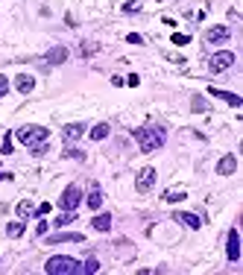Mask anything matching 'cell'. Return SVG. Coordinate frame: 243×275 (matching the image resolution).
<instances>
[{
  "instance_id": "cell-33",
  "label": "cell",
  "mask_w": 243,
  "mask_h": 275,
  "mask_svg": "<svg viewBox=\"0 0 243 275\" xmlns=\"http://www.w3.org/2000/svg\"><path fill=\"white\" fill-rule=\"evenodd\" d=\"M126 82H129L132 88H138V85H141V76H138V73H132V76H126Z\"/></svg>"
},
{
  "instance_id": "cell-25",
  "label": "cell",
  "mask_w": 243,
  "mask_h": 275,
  "mask_svg": "<svg viewBox=\"0 0 243 275\" xmlns=\"http://www.w3.org/2000/svg\"><path fill=\"white\" fill-rule=\"evenodd\" d=\"M0 152H3V155H9V152H12V135H9V132L3 135V144H0Z\"/></svg>"
},
{
  "instance_id": "cell-18",
  "label": "cell",
  "mask_w": 243,
  "mask_h": 275,
  "mask_svg": "<svg viewBox=\"0 0 243 275\" xmlns=\"http://www.w3.org/2000/svg\"><path fill=\"white\" fill-rule=\"evenodd\" d=\"M73 220H76V211H65L62 217H56V220H53V226H56V229H65V226H70Z\"/></svg>"
},
{
  "instance_id": "cell-31",
  "label": "cell",
  "mask_w": 243,
  "mask_h": 275,
  "mask_svg": "<svg viewBox=\"0 0 243 275\" xmlns=\"http://www.w3.org/2000/svg\"><path fill=\"white\" fill-rule=\"evenodd\" d=\"M47 149H50V147H47V141H44V144H38V147H32L29 152H32V155H44Z\"/></svg>"
},
{
  "instance_id": "cell-32",
  "label": "cell",
  "mask_w": 243,
  "mask_h": 275,
  "mask_svg": "<svg viewBox=\"0 0 243 275\" xmlns=\"http://www.w3.org/2000/svg\"><path fill=\"white\" fill-rule=\"evenodd\" d=\"M47 229H50V226H47V220H41V223H38V226H35V234H38V237H41V234H47Z\"/></svg>"
},
{
  "instance_id": "cell-35",
  "label": "cell",
  "mask_w": 243,
  "mask_h": 275,
  "mask_svg": "<svg viewBox=\"0 0 243 275\" xmlns=\"http://www.w3.org/2000/svg\"><path fill=\"white\" fill-rule=\"evenodd\" d=\"M126 38H129V44H144V38H141L138 32H132V35H126Z\"/></svg>"
},
{
  "instance_id": "cell-22",
  "label": "cell",
  "mask_w": 243,
  "mask_h": 275,
  "mask_svg": "<svg viewBox=\"0 0 243 275\" xmlns=\"http://www.w3.org/2000/svg\"><path fill=\"white\" fill-rule=\"evenodd\" d=\"M185 196H188L185 190H167V193H164V202H170V205H173V202H182Z\"/></svg>"
},
{
  "instance_id": "cell-20",
  "label": "cell",
  "mask_w": 243,
  "mask_h": 275,
  "mask_svg": "<svg viewBox=\"0 0 243 275\" xmlns=\"http://www.w3.org/2000/svg\"><path fill=\"white\" fill-rule=\"evenodd\" d=\"M109 135V123H97L94 129H91V141H103Z\"/></svg>"
},
{
  "instance_id": "cell-8",
  "label": "cell",
  "mask_w": 243,
  "mask_h": 275,
  "mask_svg": "<svg viewBox=\"0 0 243 275\" xmlns=\"http://www.w3.org/2000/svg\"><path fill=\"white\" fill-rule=\"evenodd\" d=\"M229 38H232L229 26H211V29L205 32V41H208V44H226Z\"/></svg>"
},
{
  "instance_id": "cell-1",
  "label": "cell",
  "mask_w": 243,
  "mask_h": 275,
  "mask_svg": "<svg viewBox=\"0 0 243 275\" xmlns=\"http://www.w3.org/2000/svg\"><path fill=\"white\" fill-rule=\"evenodd\" d=\"M132 138L138 141L141 152H155V149H161V147H164L167 132H164V126H141V129H135V132H132Z\"/></svg>"
},
{
  "instance_id": "cell-15",
  "label": "cell",
  "mask_w": 243,
  "mask_h": 275,
  "mask_svg": "<svg viewBox=\"0 0 243 275\" xmlns=\"http://www.w3.org/2000/svg\"><path fill=\"white\" fill-rule=\"evenodd\" d=\"M91 226H94V232H111V214H97L94 220H91Z\"/></svg>"
},
{
  "instance_id": "cell-14",
  "label": "cell",
  "mask_w": 243,
  "mask_h": 275,
  "mask_svg": "<svg viewBox=\"0 0 243 275\" xmlns=\"http://www.w3.org/2000/svg\"><path fill=\"white\" fill-rule=\"evenodd\" d=\"M47 243H85V237L79 232H73V234H50Z\"/></svg>"
},
{
  "instance_id": "cell-36",
  "label": "cell",
  "mask_w": 243,
  "mask_h": 275,
  "mask_svg": "<svg viewBox=\"0 0 243 275\" xmlns=\"http://www.w3.org/2000/svg\"><path fill=\"white\" fill-rule=\"evenodd\" d=\"M0 182H12V173H0Z\"/></svg>"
},
{
  "instance_id": "cell-24",
  "label": "cell",
  "mask_w": 243,
  "mask_h": 275,
  "mask_svg": "<svg viewBox=\"0 0 243 275\" xmlns=\"http://www.w3.org/2000/svg\"><path fill=\"white\" fill-rule=\"evenodd\" d=\"M170 38H173V44H179V47H185V44H191V35H188V32H173Z\"/></svg>"
},
{
  "instance_id": "cell-11",
  "label": "cell",
  "mask_w": 243,
  "mask_h": 275,
  "mask_svg": "<svg viewBox=\"0 0 243 275\" xmlns=\"http://www.w3.org/2000/svg\"><path fill=\"white\" fill-rule=\"evenodd\" d=\"M15 88H18V91L26 97V94H32V88H35V79H32L29 73H18V76H15Z\"/></svg>"
},
{
  "instance_id": "cell-6",
  "label": "cell",
  "mask_w": 243,
  "mask_h": 275,
  "mask_svg": "<svg viewBox=\"0 0 243 275\" xmlns=\"http://www.w3.org/2000/svg\"><path fill=\"white\" fill-rule=\"evenodd\" d=\"M153 185H155V170H153V167L138 170V176H135V190H138V193H150Z\"/></svg>"
},
{
  "instance_id": "cell-16",
  "label": "cell",
  "mask_w": 243,
  "mask_h": 275,
  "mask_svg": "<svg viewBox=\"0 0 243 275\" xmlns=\"http://www.w3.org/2000/svg\"><path fill=\"white\" fill-rule=\"evenodd\" d=\"M173 220H179V223L188 226V229H199V226H202V220H199L197 214H173Z\"/></svg>"
},
{
  "instance_id": "cell-34",
  "label": "cell",
  "mask_w": 243,
  "mask_h": 275,
  "mask_svg": "<svg viewBox=\"0 0 243 275\" xmlns=\"http://www.w3.org/2000/svg\"><path fill=\"white\" fill-rule=\"evenodd\" d=\"M35 211H38V214H50V211H53V205H50V202H41Z\"/></svg>"
},
{
  "instance_id": "cell-17",
  "label": "cell",
  "mask_w": 243,
  "mask_h": 275,
  "mask_svg": "<svg viewBox=\"0 0 243 275\" xmlns=\"http://www.w3.org/2000/svg\"><path fill=\"white\" fill-rule=\"evenodd\" d=\"M100 205H103V190L94 185L91 193H88V208H91V211H100Z\"/></svg>"
},
{
  "instance_id": "cell-12",
  "label": "cell",
  "mask_w": 243,
  "mask_h": 275,
  "mask_svg": "<svg viewBox=\"0 0 243 275\" xmlns=\"http://www.w3.org/2000/svg\"><path fill=\"white\" fill-rule=\"evenodd\" d=\"M62 135H65V144H73V141H79V138L85 135V126H82V123H67Z\"/></svg>"
},
{
  "instance_id": "cell-23",
  "label": "cell",
  "mask_w": 243,
  "mask_h": 275,
  "mask_svg": "<svg viewBox=\"0 0 243 275\" xmlns=\"http://www.w3.org/2000/svg\"><path fill=\"white\" fill-rule=\"evenodd\" d=\"M82 273H88V275L100 273V261H97V258H88V261H85V267H82Z\"/></svg>"
},
{
  "instance_id": "cell-26",
  "label": "cell",
  "mask_w": 243,
  "mask_h": 275,
  "mask_svg": "<svg viewBox=\"0 0 243 275\" xmlns=\"http://www.w3.org/2000/svg\"><path fill=\"white\" fill-rule=\"evenodd\" d=\"M123 12H126V15H135V12H138V0H126V3H123Z\"/></svg>"
},
{
  "instance_id": "cell-7",
  "label": "cell",
  "mask_w": 243,
  "mask_h": 275,
  "mask_svg": "<svg viewBox=\"0 0 243 275\" xmlns=\"http://www.w3.org/2000/svg\"><path fill=\"white\" fill-rule=\"evenodd\" d=\"M226 258H229L232 264H238V261H241V232H238V229H232V232H229V246H226Z\"/></svg>"
},
{
  "instance_id": "cell-29",
  "label": "cell",
  "mask_w": 243,
  "mask_h": 275,
  "mask_svg": "<svg viewBox=\"0 0 243 275\" xmlns=\"http://www.w3.org/2000/svg\"><path fill=\"white\" fill-rule=\"evenodd\" d=\"M6 94H9V76L0 73V97H6Z\"/></svg>"
},
{
  "instance_id": "cell-5",
  "label": "cell",
  "mask_w": 243,
  "mask_h": 275,
  "mask_svg": "<svg viewBox=\"0 0 243 275\" xmlns=\"http://www.w3.org/2000/svg\"><path fill=\"white\" fill-rule=\"evenodd\" d=\"M79 202H82V190H79L76 185H67L65 193L59 196V208H62V211H76Z\"/></svg>"
},
{
  "instance_id": "cell-21",
  "label": "cell",
  "mask_w": 243,
  "mask_h": 275,
  "mask_svg": "<svg viewBox=\"0 0 243 275\" xmlns=\"http://www.w3.org/2000/svg\"><path fill=\"white\" fill-rule=\"evenodd\" d=\"M32 211H35V208H32V202H29V199H21V202H18V217H21V220H26Z\"/></svg>"
},
{
  "instance_id": "cell-28",
  "label": "cell",
  "mask_w": 243,
  "mask_h": 275,
  "mask_svg": "<svg viewBox=\"0 0 243 275\" xmlns=\"http://www.w3.org/2000/svg\"><path fill=\"white\" fill-rule=\"evenodd\" d=\"M65 158H79V161H82L85 155H82V149H73V147H67V149H65Z\"/></svg>"
},
{
  "instance_id": "cell-19",
  "label": "cell",
  "mask_w": 243,
  "mask_h": 275,
  "mask_svg": "<svg viewBox=\"0 0 243 275\" xmlns=\"http://www.w3.org/2000/svg\"><path fill=\"white\" fill-rule=\"evenodd\" d=\"M23 229H26V223H23V220H18V223H9V226H6V234L15 240V237H21V234H23Z\"/></svg>"
},
{
  "instance_id": "cell-2",
  "label": "cell",
  "mask_w": 243,
  "mask_h": 275,
  "mask_svg": "<svg viewBox=\"0 0 243 275\" xmlns=\"http://www.w3.org/2000/svg\"><path fill=\"white\" fill-rule=\"evenodd\" d=\"M44 273L47 275H79L82 273V264L76 258H67V255H56L44 264Z\"/></svg>"
},
{
  "instance_id": "cell-4",
  "label": "cell",
  "mask_w": 243,
  "mask_h": 275,
  "mask_svg": "<svg viewBox=\"0 0 243 275\" xmlns=\"http://www.w3.org/2000/svg\"><path fill=\"white\" fill-rule=\"evenodd\" d=\"M235 53L232 50H217L214 56H211V62H208V67H211V73H223V70H229L232 64H235Z\"/></svg>"
},
{
  "instance_id": "cell-27",
  "label": "cell",
  "mask_w": 243,
  "mask_h": 275,
  "mask_svg": "<svg viewBox=\"0 0 243 275\" xmlns=\"http://www.w3.org/2000/svg\"><path fill=\"white\" fill-rule=\"evenodd\" d=\"M194 111H208V106H205V100L202 97H194V106H191Z\"/></svg>"
},
{
  "instance_id": "cell-9",
  "label": "cell",
  "mask_w": 243,
  "mask_h": 275,
  "mask_svg": "<svg viewBox=\"0 0 243 275\" xmlns=\"http://www.w3.org/2000/svg\"><path fill=\"white\" fill-rule=\"evenodd\" d=\"M208 94H211V97H217V100H223V103H229L232 108H241V106H243V100L238 97V94H232V91H220V88H214V85H211V88H208Z\"/></svg>"
},
{
  "instance_id": "cell-13",
  "label": "cell",
  "mask_w": 243,
  "mask_h": 275,
  "mask_svg": "<svg viewBox=\"0 0 243 275\" xmlns=\"http://www.w3.org/2000/svg\"><path fill=\"white\" fill-rule=\"evenodd\" d=\"M67 62V47H53L47 50V64H65Z\"/></svg>"
},
{
  "instance_id": "cell-3",
  "label": "cell",
  "mask_w": 243,
  "mask_h": 275,
  "mask_svg": "<svg viewBox=\"0 0 243 275\" xmlns=\"http://www.w3.org/2000/svg\"><path fill=\"white\" fill-rule=\"evenodd\" d=\"M15 138L23 144V147H38V144H44L47 138H50V129L47 126H21L18 132H15Z\"/></svg>"
},
{
  "instance_id": "cell-10",
  "label": "cell",
  "mask_w": 243,
  "mask_h": 275,
  "mask_svg": "<svg viewBox=\"0 0 243 275\" xmlns=\"http://www.w3.org/2000/svg\"><path fill=\"white\" fill-rule=\"evenodd\" d=\"M235 170H238V155H235V152H229V155H223V158L217 161V173H220V176H232Z\"/></svg>"
},
{
  "instance_id": "cell-30",
  "label": "cell",
  "mask_w": 243,
  "mask_h": 275,
  "mask_svg": "<svg viewBox=\"0 0 243 275\" xmlns=\"http://www.w3.org/2000/svg\"><path fill=\"white\" fill-rule=\"evenodd\" d=\"M97 50H100V44H91V41L82 44V53H85V56H91V53H97Z\"/></svg>"
}]
</instances>
